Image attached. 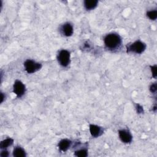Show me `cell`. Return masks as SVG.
Returning <instances> with one entry per match:
<instances>
[{
	"label": "cell",
	"mask_w": 157,
	"mask_h": 157,
	"mask_svg": "<svg viewBox=\"0 0 157 157\" xmlns=\"http://www.w3.org/2000/svg\"><path fill=\"white\" fill-rule=\"evenodd\" d=\"M105 47L109 50H115L120 47L122 40L121 37L117 33H110L107 34L104 39Z\"/></svg>",
	"instance_id": "cell-1"
},
{
	"label": "cell",
	"mask_w": 157,
	"mask_h": 157,
	"mask_svg": "<svg viewBox=\"0 0 157 157\" xmlns=\"http://www.w3.org/2000/svg\"><path fill=\"white\" fill-rule=\"evenodd\" d=\"M146 44L140 40H136L132 44L127 46V52H132L137 54H140L145 51Z\"/></svg>",
	"instance_id": "cell-2"
},
{
	"label": "cell",
	"mask_w": 157,
	"mask_h": 157,
	"mask_svg": "<svg viewBox=\"0 0 157 157\" xmlns=\"http://www.w3.org/2000/svg\"><path fill=\"white\" fill-rule=\"evenodd\" d=\"M24 67L25 71L28 74H32L40 69L42 67V64L36 62L34 60L28 59L24 62Z\"/></svg>",
	"instance_id": "cell-3"
},
{
	"label": "cell",
	"mask_w": 157,
	"mask_h": 157,
	"mask_svg": "<svg viewBox=\"0 0 157 157\" xmlns=\"http://www.w3.org/2000/svg\"><path fill=\"white\" fill-rule=\"evenodd\" d=\"M71 54L67 50H60L57 55V59L58 63L63 67H67L70 63Z\"/></svg>",
	"instance_id": "cell-4"
},
{
	"label": "cell",
	"mask_w": 157,
	"mask_h": 157,
	"mask_svg": "<svg viewBox=\"0 0 157 157\" xmlns=\"http://www.w3.org/2000/svg\"><path fill=\"white\" fill-rule=\"evenodd\" d=\"M13 91L18 98H21L25 93V85L20 80H16L13 85Z\"/></svg>",
	"instance_id": "cell-5"
},
{
	"label": "cell",
	"mask_w": 157,
	"mask_h": 157,
	"mask_svg": "<svg viewBox=\"0 0 157 157\" xmlns=\"http://www.w3.org/2000/svg\"><path fill=\"white\" fill-rule=\"evenodd\" d=\"M118 135L121 142L125 144H129L131 142L132 140V136L131 132L126 129H120L118 131Z\"/></svg>",
	"instance_id": "cell-6"
},
{
	"label": "cell",
	"mask_w": 157,
	"mask_h": 157,
	"mask_svg": "<svg viewBox=\"0 0 157 157\" xmlns=\"http://www.w3.org/2000/svg\"><path fill=\"white\" fill-rule=\"evenodd\" d=\"M61 31L63 34L66 37L72 36L74 32L72 25L70 23H66L63 24L61 27Z\"/></svg>",
	"instance_id": "cell-7"
},
{
	"label": "cell",
	"mask_w": 157,
	"mask_h": 157,
	"mask_svg": "<svg viewBox=\"0 0 157 157\" xmlns=\"http://www.w3.org/2000/svg\"><path fill=\"white\" fill-rule=\"evenodd\" d=\"M90 132L93 137H98L103 133V129L96 124H90Z\"/></svg>",
	"instance_id": "cell-8"
},
{
	"label": "cell",
	"mask_w": 157,
	"mask_h": 157,
	"mask_svg": "<svg viewBox=\"0 0 157 157\" xmlns=\"http://www.w3.org/2000/svg\"><path fill=\"white\" fill-rule=\"evenodd\" d=\"M71 144H72V142L70 140H69L67 139H64L61 140L59 142L58 146L59 149L61 151L65 152L69 148Z\"/></svg>",
	"instance_id": "cell-9"
},
{
	"label": "cell",
	"mask_w": 157,
	"mask_h": 157,
	"mask_svg": "<svg viewBox=\"0 0 157 157\" xmlns=\"http://www.w3.org/2000/svg\"><path fill=\"white\" fill-rule=\"evenodd\" d=\"M98 4L97 0H85L84 1V7L87 10L94 9Z\"/></svg>",
	"instance_id": "cell-10"
},
{
	"label": "cell",
	"mask_w": 157,
	"mask_h": 157,
	"mask_svg": "<svg viewBox=\"0 0 157 157\" xmlns=\"http://www.w3.org/2000/svg\"><path fill=\"white\" fill-rule=\"evenodd\" d=\"M13 156L15 157H25L26 154L23 148L21 147H16L13 150Z\"/></svg>",
	"instance_id": "cell-11"
},
{
	"label": "cell",
	"mask_w": 157,
	"mask_h": 157,
	"mask_svg": "<svg viewBox=\"0 0 157 157\" xmlns=\"http://www.w3.org/2000/svg\"><path fill=\"white\" fill-rule=\"evenodd\" d=\"M13 143V140L12 138H7L2 140L0 143V148L2 150L6 149L9 146H11Z\"/></svg>",
	"instance_id": "cell-12"
},
{
	"label": "cell",
	"mask_w": 157,
	"mask_h": 157,
	"mask_svg": "<svg viewBox=\"0 0 157 157\" xmlns=\"http://www.w3.org/2000/svg\"><path fill=\"white\" fill-rule=\"evenodd\" d=\"M74 155L78 157H86L88 155L87 149L82 148L74 152Z\"/></svg>",
	"instance_id": "cell-13"
},
{
	"label": "cell",
	"mask_w": 157,
	"mask_h": 157,
	"mask_svg": "<svg viewBox=\"0 0 157 157\" xmlns=\"http://www.w3.org/2000/svg\"><path fill=\"white\" fill-rule=\"evenodd\" d=\"M147 16L151 20H155L157 18V10H152L147 12Z\"/></svg>",
	"instance_id": "cell-14"
},
{
	"label": "cell",
	"mask_w": 157,
	"mask_h": 157,
	"mask_svg": "<svg viewBox=\"0 0 157 157\" xmlns=\"http://www.w3.org/2000/svg\"><path fill=\"white\" fill-rule=\"evenodd\" d=\"M151 71L152 72V76L155 78H156V65H153V66H150Z\"/></svg>",
	"instance_id": "cell-15"
},
{
	"label": "cell",
	"mask_w": 157,
	"mask_h": 157,
	"mask_svg": "<svg viewBox=\"0 0 157 157\" xmlns=\"http://www.w3.org/2000/svg\"><path fill=\"white\" fill-rule=\"evenodd\" d=\"M156 83H152L150 86V91H151V93H155L156 91Z\"/></svg>",
	"instance_id": "cell-16"
},
{
	"label": "cell",
	"mask_w": 157,
	"mask_h": 157,
	"mask_svg": "<svg viewBox=\"0 0 157 157\" xmlns=\"http://www.w3.org/2000/svg\"><path fill=\"white\" fill-rule=\"evenodd\" d=\"M0 156H1V157H7V156H9V152H8V151L6 150V149L3 150L1 152Z\"/></svg>",
	"instance_id": "cell-17"
},
{
	"label": "cell",
	"mask_w": 157,
	"mask_h": 157,
	"mask_svg": "<svg viewBox=\"0 0 157 157\" xmlns=\"http://www.w3.org/2000/svg\"><path fill=\"white\" fill-rule=\"evenodd\" d=\"M136 109H137V112L139 113H140L143 112V107L140 105H139L138 104L136 105Z\"/></svg>",
	"instance_id": "cell-18"
},
{
	"label": "cell",
	"mask_w": 157,
	"mask_h": 157,
	"mask_svg": "<svg viewBox=\"0 0 157 157\" xmlns=\"http://www.w3.org/2000/svg\"><path fill=\"white\" fill-rule=\"evenodd\" d=\"M5 98V95L3 94V93H1V103H2L4 101V99Z\"/></svg>",
	"instance_id": "cell-19"
}]
</instances>
